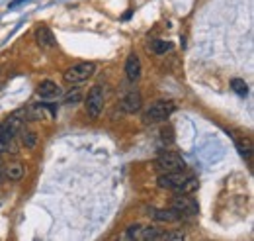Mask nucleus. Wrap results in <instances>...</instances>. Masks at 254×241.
Wrapping results in <instances>:
<instances>
[{"label": "nucleus", "mask_w": 254, "mask_h": 241, "mask_svg": "<svg viewBox=\"0 0 254 241\" xmlns=\"http://www.w3.org/2000/svg\"><path fill=\"white\" fill-rule=\"evenodd\" d=\"M94 73H96V65L94 63H76V65H73V67H69L65 71L63 79L69 84H80V82L88 80Z\"/></svg>", "instance_id": "1"}, {"label": "nucleus", "mask_w": 254, "mask_h": 241, "mask_svg": "<svg viewBox=\"0 0 254 241\" xmlns=\"http://www.w3.org/2000/svg\"><path fill=\"white\" fill-rule=\"evenodd\" d=\"M172 112H174V104H172V102H164V100H161V102L153 104V106L145 112L143 120H145L147 124H159V122H164V120H166Z\"/></svg>", "instance_id": "2"}, {"label": "nucleus", "mask_w": 254, "mask_h": 241, "mask_svg": "<svg viewBox=\"0 0 254 241\" xmlns=\"http://www.w3.org/2000/svg\"><path fill=\"white\" fill-rule=\"evenodd\" d=\"M84 108H86V112H88L90 118H98L102 114V108H104V90H102L100 84H96V86L90 88V92L86 96Z\"/></svg>", "instance_id": "3"}, {"label": "nucleus", "mask_w": 254, "mask_h": 241, "mask_svg": "<svg viewBox=\"0 0 254 241\" xmlns=\"http://www.w3.org/2000/svg\"><path fill=\"white\" fill-rule=\"evenodd\" d=\"M157 169H161L163 173H168V171H184L186 169V163L180 155L172 153V151H166L163 153L159 159H157Z\"/></svg>", "instance_id": "4"}, {"label": "nucleus", "mask_w": 254, "mask_h": 241, "mask_svg": "<svg viewBox=\"0 0 254 241\" xmlns=\"http://www.w3.org/2000/svg\"><path fill=\"white\" fill-rule=\"evenodd\" d=\"M172 208H174L180 216H196L198 210H200L196 198H192L190 194H178V196L174 198Z\"/></svg>", "instance_id": "5"}, {"label": "nucleus", "mask_w": 254, "mask_h": 241, "mask_svg": "<svg viewBox=\"0 0 254 241\" xmlns=\"http://www.w3.org/2000/svg\"><path fill=\"white\" fill-rule=\"evenodd\" d=\"M186 177H188V173H184V171H168V173H163V175L157 179V184H159L161 188L172 190V188L178 186Z\"/></svg>", "instance_id": "6"}, {"label": "nucleus", "mask_w": 254, "mask_h": 241, "mask_svg": "<svg viewBox=\"0 0 254 241\" xmlns=\"http://www.w3.org/2000/svg\"><path fill=\"white\" fill-rule=\"evenodd\" d=\"M141 104H143L141 92H139L137 88H133V90H129V92L123 96V100H121V110L127 112V114H135L137 110H141Z\"/></svg>", "instance_id": "7"}, {"label": "nucleus", "mask_w": 254, "mask_h": 241, "mask_svg": "<svg viewBox=\"0 0 254 241\" xmlns=\"http://www.w3.org/2000/svg\"><path fill=\"white\" fill-rule=\"evenodd\" d=\"M125 75H127V79H129L131 82L139 80V77H141V61H139L137 53H131L129 57H127V63H125Z\"/></svg>", "instance_id": "8"}, {"label": "nucleus", "mask_w": 254, "mask_h": 241, "mask_svg": "<svg viewBox=\"0 0 254 241\" xmlns=\"http://www.w3.org/2000/svg\"><path fill=\"white\" fill-rule=\"evenodd\" d=\"M36 41L39 47H53L55 45V38H53V32L47 28V26H39L36 30Z\"/></svg>", "instance_id": "9"}, {"label": "nucleus", "mask_w": 254, "mask_h": 241, "mask_svg": "<svg viewBox=\"0 0 254 241\" xmlns=\"http://www.w3.org/2000/svg\"><path fill=\"white\" fill-rule=\"evenodd\" d=\"M198 186H200V181H198V177H194V175H188L178 186H174L172 190L176 192V194H192V192H196L198 190Z\"/></svg>", "instance_id": "10"}, {"label": "nucleus", "mask_w": 254, "mask_h": 241, "mask_svg": "<svg viewBox=\"0 0 254 241\" xmlns=\"http://www.w3.org/2000/svg\"><path fill=\"white\" fill-rule=\"evenodd\" d=\"M37 94H39L41 98H55V96L61 94V88H59V84L53 82V80H43V82H39V86H37Z\"/></svg>", "instance_id": "11"}, {"label": "nucleus", "mask_w": 254, "mask_h": 241, "mask_svg": "<svg viewBox=\"0 0 254 241\" xmlns=\"http://www.w3.org/2000/svg\"><path fill=\"white\" fill-rule=\"evenodd\" d=\"M151 216L157 221H168V223H174V221H178L182 218L174 208H170V210H151Z\"/></svg>", "instance_id": "12"}, {"label": "nucleus", "mask_w": 254, "mask_h": 241, "mask_svg": "<svg viewBox=\"0 0 254 241\" xmlns=\"http://www.w3.org/2000/svg\"><path fill=\"white\" fill-rule=\"evenodd\" d=\"M161 229L157 225H147V227H141V233H139V239L143 241H149V239H159L161 237Z\"/></svg>", "instance_id": "13"}, {"label": "nucleus", "mask_w": 254, "mask_h": 241, "mask_svg": "<svg viewBox=\"0 0 254 241\" xmlns=\"http://www.w3.org/2000/svg\"><path fill=\"white\" fill-rule=\"evenodd\" d=\"M151 49H153L157 55H163V53H166V51H170V49H172V43L163 41V40H155V41L151 43Z\"/></svg>", "instance_id": "14"}, {"label": "nucleus", "mask_w": 254, "mask_h": 241, "mask_svg": "<svg viewBox=\"0 0 254 241\" xmlns=\"http://www.w3.org/2000/svg\"><path fill=\"white\" fill-rule=\"evenodd\" d=\"M231 88H233L238 96H246V94H248V84H246L242 79H233V80H231Z\"/></svg>", "instance_id": "15"}, {"label": "nucleus", "mask_w": 254, "mask_h": 241, "mask_svg": "<svg viewBox=\"0 0 254 241\" xmlns=\"http://www.w3.org/2000/svg\"><path fill=\"white\" fill-rule=\"evenodd\" d=\"M6 177H8L10 181H20V179L24 177V167H22V165H10V167L6 169Z\"/></svg>", "instance_id": "16"}, {"label": "nucleus", "mask_w": 254, "mask_h": 241, "mask_svg": "<svg viewBox=\"0 0 254 241\" xmlns=\"http://www.w3.org/2000/svg\"><path fill=\"white\" fill-rule=\"evenodd\" d=\"M82 100V92L78 90V88H73L67 96H65V104H69V106H74V104H78Z\"/></svg>", "instance_id": "17"}, {"label": "nucleus", "mask_w": 254, "mask_h": 241, "mask_svg": "<svg viewBox=\"0 0 254 241\" xmlns=\"http://www.w3.org/2000/svg\"><path fill=\"white\" fill-rule=\"evenodd\" d=\"M141 223H133V225H129L125 229V233H123V237L125 239H139V233H141Z\"/></svg>", "instance_id": "18"}, {"label": "nucleus", "mask_w": 254, "mask_h": 241, "mask_svg": "<svg viewBox=\"0 0 254 241\" xmlns=\"http://www.w3.org/2000/svg\"><path fill=\"white\" fill-rule=\"evenodd\" d=\"M22 141H24L26 147H36V143H37V134H36V132H24Z\"/></svg>", "instance_id": "19"}, {"label": "nucleus", "mask_w": 254, "mask_h": 241, "mask_svg": "<svg viewBox=\"0 0 254 241\" xmlns=\"http://www.w3.org/2000/svg\"><path fill=\"white\" fill-rule=\"evenodd\" d=\"M186 235L182 231H166V233H161L159 239H184Z\"/></svg>", "instance_id": "20"}, {"label": "nucleus", "mask_w": 254, "mask_h": 241, "mask_svg": "<svg viewBox=\"0 0 254 241\" xmlns=\"http://www.w3.org/2000/svg\"><path fill=\"white\" fill-rule=\"evenodd\" d=\"M24 2V0H14V2L10 4V8H14V6H18V4H22Z\"/></svg>", "instance_id": "21"}, {"label": "nucleus", "mask_w": 254, "mask_h": 241, "mask_svg": "<svg viewBox=\"0 0 254 241\" xmlns=\"http://www.w3.org/2000/svg\"><path fill=\"white\" fill-rule=\"evenodd\" d=\"M0 140H2V124H0Z\"/></svg>", "instance_id": "22"}]
</instances>
